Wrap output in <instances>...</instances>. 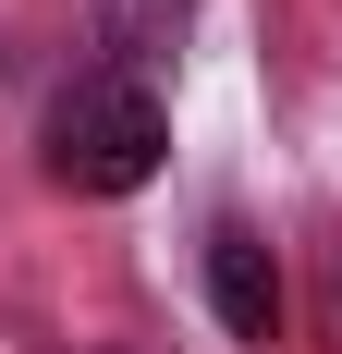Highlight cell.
<instances>
[{
  "label": "cell",
  "mask_w": 342,
  "mask_h": 354,
  "mask_svg": "<svg viewBox=\"0 0 342 354\" xmlns=\"http://www.w3.org/2000/svg\"><path fill=\"white\" fill-rule=\"evenodd\" d=\"M159 147H171V122H159V86L147 73H73L62 86V110H49V171L73 183V196H135L147 171H159Z\"/></svg>",
  "instance_id": "cell-1"
},
{
  "label": "cell",
  "mask_w": 342,
  "mask_h": 354,
  "mask_svg": "<svg viewBox=\"0 0 342 354\" xmlns=\"http://www.w3.org/2000/svg\"><path fill=\"white\" fill-rule=\"evenodd\" d=\"M208 306H220L233 342H269V330H281V269H269V245H257L244 220L208 232Z\"/></svg>",
  "instance_id": "cell-2"
},
{
  "label": "cell",
  "mask_w": 342,
  "mask_h": 354,
  "mask_svg": "<svg viewBox=\"0 0 342 354\" xmlns=\"http://www.w3.org/2000/svg\"><path fill=\"white\" fill-rule=\"evenodd\" d=\"M183 12H196V0H98V37L123 49V73H135V62H159L171 37H183Z\"/></svg>",
  "instance_id": "cell-3"
},
{
  "label": "cell",
  "mask_w": 342,
  "mask_h": 354,
  "mask_svg": "<svg viewBox=\"0 0 342 354\" xmlns=\"http://www.w3.org/2000/svg\"><path fill=\"white\" fill-rule=\"evenodd\" d=\"M330 306H342V257H330Z\"/></svg>",
  "instance_id": "cell-4"
}]
</instances>
